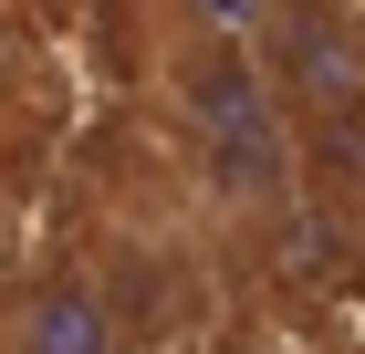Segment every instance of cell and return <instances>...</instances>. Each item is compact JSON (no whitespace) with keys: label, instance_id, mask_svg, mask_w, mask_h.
<instances>
[{"label":"cell","instance_id":"obj_1","mask_svg":"<svg viewBox=\"0 0 365 354\" xmlns=\"http://www.w3.org/2000/svg\"><path fill=\"white\" fill-rule=\"evenodd\" d=\"M261 83H272V105H292V115H355L365 105V42H355V21L324 11V0L272 11V63H261Z\"/></svg>","mask_w":365,"mask_h":354},{"label":"cell","instance_id":"obj_2","mask_svg":"<svg viewBox=\"0 0 365 354\" xmlns=\"http://www.w3.org/2000/svg\"><path fill=\"white\" fill-rule=\"evenodd\" d=\"M31 354H115V302L94 281H53L31 302Z\"/></svg>","mask_w":365,"mask_h":354},{"label":"cell","instance_id":"obj_3","mask_svg":"<svg viewBox=\"0 0 365 354\" xmlns=\"http://www.w3.org/2000/svg\"><path fill=\"white\" fill-rule=\"evenodd\" d=\"M261 11H303V0H261Z\"/></svg>","mask_w":365,"mask_h":354}]
</instances>
